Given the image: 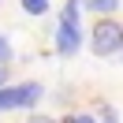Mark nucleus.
Masks as SVG:
<instances>
[{
  "mask_svg": "<svg viewBox=\"0 0 123 123\" xmlns=\"http://www.w3.org/2000/svg\"><path fill=\"white\" fill-rule=\"evenodd\" d=\"M0 86H8V63H0Z\"/></svg>",
  "mask_w": 123,
  "mask_h": 123,
  "instance_id": "obj_10",
  "label": "nucleus"
},
{
  "mask_svg": "<svg viewBox=\"0 0 123 123\" xmlns=\"http://www.w3.org/2000/svg\"><path fill=\"white\" fill-rule=\"evenodd\" d=\"M78 19H82V4L78 0H67L60 8V23H67V26H78Z\"/></svg>",
  "mask_w": 123,
  "mask_h": 123,
  "instance_id": "obj_5",
  "label": "nucleus"
},
{
  "mask_svg": "<svg viewBox=\"0 0 123 123\" xmlns=\"http://www.w3.org/2000/svg\"><path fill=\"white\" fill-rule=\"evenodd\" d=\"M60 123H97V119H93L90 112H86V116H82V112H67V116H63Z\"/></svg>",
  "mask_w": 123,
  "mask_h": 123,
  "instance_id": "obj_7",
  "label": "nucleus"
},
{
  "mask_svg": "<svg viewBox=\"0 0 123 123\" xmlns=\"http://www.w3.org/2000/svg\"><path fill=\"white\" fill-rule=\"evenodd\" d=\"M90 49L101 60L119 56L123 52V23L116 15H97V23H93V30H90Z\"/></svg>",
  "mask_w": 123,
  "mask_h": 123,
  "instance_id": "obj_1",
  "label": "nucleus"
},
{
  "mask_svg": "<svg viewBox=\"0 0 123 123\" xmlns=\"http://www.w3.org/2000/svg\"><path fill=\"white\" fill-rule=\"evenodd\" d=\"M26 123H60V119H52V116H45V112H30Z\"/></svg>",
  "mask_w": 123,
  "mask_h": 123,
  "instance_id": "obj_9",
  "label": "nucleus"
},
{
  "mask_svg": "<svg viewBox=\"0 0 123 123\" xmlns=\"http://www.w3.org/2000/svg\"><path fill=\"white\" fill-rule=\"evenodd\" d=\"M78 49H82V30L67 26V23H56V52L60 56H75Z\"/></svg>",
  "mask_w": 123,
  "mask_h": 123,
  "instance_id": "obj_3",
  "label": "nucleus"
},
{
  "mask_svg": "<svg viewBox=\"0 0 123 123\" xmlns=\"http://www.w3.org/2000/svg\"><path fill=\"white\" fill-rule=\"evenodd\" d=\"M45 97L41 82H19V86H0V112H15V108H34Z\"/></svg>",
  "mask_w": 123,
  "mask_h": 123,
  "instance_id": "obj_2",
  "label": "nucleus"
},
{
  "mask_svg": "<svg viewBox=\"0 0 123 123\" xmlns=\"http://www.w3.org/2000/svg\"><path fill=\"white\" fill-rule=\"evenodd\" d=\"M86 11H93V15H116L119 11V0H78Z\"/></svg>",
  "mask_w": 123,
  "mask_h": 123,
  "instance_id": "obj_4",
  "label": "nucleus"
},
{
  "mask_svg": "<svg viewBox=\"0 0 123 123\" xmlns=\"http://www.w3.org/2000/svg\"><path fill=\"white\" fill-rule=\"evenodd\" d=\"M11 56H15V52H11V41L0 37V63H11Z\"/></svg>",
  "mask_w": 123,
  "mask_h": 123,
  "instance_id": "obj_8",
  "label": "nucleus"
},
{
  "mask_svg": "<svg viewBox=\"0 0 123 123\" xmlns=\"http://www.w3.org/2000/svg\"><path fill=\"white\" fill-rule=\"evenodd\" d=\"M119 60H123V52H119Z\"/></svg>",
  "mask_w": 123,
  "mask_h": 123,
  "instance_id": "obj_11",
  "label": "nucleus"
},
{
  "mask_svg": "<svg viewBox=\"0 0 123 123\" xmlns=\"http://www.w3.org/2000/svg\"><path fill=\"white\" fill-rule=\"evenodd\" d=\"M26 15H49V0H19Z\"/></svg>",
  "mask_w": 123,
  "mask_h": 123,
  "instance_id": "obj_6",
  "label": "nucleus"
}]
</instances>
